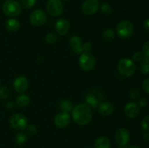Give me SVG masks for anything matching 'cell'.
Listing matches in <instances>:
<instances>
[{
	"mask_svg": "<svg viewBox=\"0 0 149 148\" xmlns=\"http://www.w3.org/2000/svg\"><path fill=\"white\" fill-rule=\"evenodd\" d=\"M13 87L17 93L23 94L26 92L29 88V81L26 77L18 76L15 79L13 82Z\"/></svg>",
	"mask_w": 149,
	"mask_h": 148,
	"instance_id": "12",
	"label": "cell"
},
{
	"mask_svg": "<svg viewBox=\"0 0 149 148\" xmlns=\"http://www.w3.org/2000/svg\"><path fill=\"white\" fill-rule=\"evenodd\" d=\"M70 47L77 54L83 53L84 50L82 48V43H81V38L77 36H73L70 38L68 41Z\"/></svg>",
	"mask_w": 149,
	"mask_h": 148,
	"instance_id": "16",
	"label": "cell"
},
{
	"mask_svg": "<svg viewBox=\"0 0 149 148\" xmlns=\"http://www.w3.org/2000/svg\"><path fill=\"white\" fill-rule=\"evenodd\" d=\"M129 148H139V147H138L137 146H134V145H133V146H131L130 147H129Z\"/></svg>",
	"mask_w": 149,
	"mask_h": 148,
	"instance_id": "39",
	"label": "cell"
},
{
	"mask_svg": "<svg viewBox=\"0 0 149 148\" xmlns=\"http://www.w3.org/2000/svg\"><path fill=\"white\" fill-rule=\"evenodd\" d=\"M36 2H37V0H21L20 5L26 10H29L34 7Z\"/></svg>",
	"mask_w": 149,
	"mask_h": 148,
	"instance_id": "25",
	"label": "cell"
},
{
	"mask_svg": "<svg viewBox=\"0 0 149 148\" xmlns=\"http://www.w3.org/2000/svg\"><path fill=\"white\" fill-rule=\"evenodd\" d=\"M72 118L77 124L85 126L93 120V111L90 106L86 103H81L73 108L71 111Z\"/></svg>",
	"mask_w": 149,
	"mask_h": 148,
	"instance_id": "1",
	"label": "cell"
},
{
	"mask_svg": "<svg viewBox=\"0 0 149 148\" xmlns=\"http://www.w3.org/2000/svg\"><path fill=\"white\" fill-rule=\"evenodd\" d=\"M140 71L143 75H147L149 73V59L144 58L140 65Z\"/></svg>",
	"mask_w": 149,
	"mask_h": 148,
	"instance_id": "23",
	"label": "cell"
},
{
	"mask_svg": "<svg viewBox=\"0 0 149 148\" xmlns=\"http://www.w3.org/2000/svg\"><path fill=\"white\" fill-rule=\"evenodd\" d=\"M100 10H101L102 12L105 13V14H110L112 12L113 8L109 3H103L100 6Z\"/></svg>",
	"mask_w": 149,
	"mask_h": 148,
	"instance_id": "27",
	"label": "cell"
},
{
	"mask_svg": "<svg viewBox=\"0 0 149 148\" xmlns=\"http://www.w3.org/2000/svg\"><path fill=\"white\" fill-rule=\"evenodd\" d=\"M70 30V23L65 18H60L55 23V30L61 36H65Z\"/></svg>",
	"mask_w": 149,
	"mask_h": 148,
	"instance_id": "14",
	"label": "cell"
},
{
	"mask_svg": "<svg viewBox=\"0 0 149 148\" xmlns=\"http://www.w3.org/2000/svg\"><path fill=\"white\" fill-rule=\"evenodd\" d=\"M54 121H55V126L60 129L67 127L71 122V117H70L69 113H65V112H60L56 115Z\"/></svg>",
	"mask_w": 149,
	"mask_h": 148,
	"instance_id": "10",
	"label": "cell"
},
{
	"mask_svg": "<svg viewBox=\"0 0 149 148\" xmlns=\"http://www.w3.org/2000/svg\"><path fill=\"white\" fill-rule=\"evenodd\" d=\"M47 15L44 10L37 9L31 13L29 20L30 23L34 26H40L45 24L47 21Z\"/></svg>",
	"mask_w": 149,
	"mask_h": 148,
	"instance_id": "8",
	"label": "cell"
},
{
	"mask_svg": "<svg viewBox=\"0 0 149 148\" xmlns=\"http://www.w3.org/2000/svg\"><path fill=\"white\" fill-rule=\"evenodd\" d=\"M59 108L61 109V112H65V113H71L73 110V104L71 102L68 100H63L60 102L59 103Z\"/></svg>",
	"mask_w": 149,
	"mask_h": 148,
	"instance_id": "21",
	"label": "cell"
},
{
	"mask_svg": "<svg viewBox=\"0 0 149 148\" xmlns=\"http://www.w3.org/2000/svg\"><path fill=\"white\" fill-rule=\"evenodd\" d=\"M10 96V91L5 86L0 87V98L2 100H6Z\"/></svg>",
	"mask_w": 149,
	"mask_h": 148,
	"instance_id": "28",
	"label": "cell"
},
{
	"mask_svg": "<svg viewBox=\"0 0 149 148\" xmlns=\"http://www.w3.org/2000/svg\"><path fill=\"white\" fill-rule=\"evenodd\" d=\"M28 140V134L25 132H19L15 138V143L19 145H23L26 143Z\"/></svg>",
	"mask_w": 149,
	"mask_h": 148,
	"instance_id": "22",
	"label": "cell"
},
{
	"mask_svg": "<svg viewBox=\"0 0 149 148\" xmlns=\"http://www.w3.org/2000/svg\"><path fill=\"white\" fill-rule=\"evenodd\" d=\"M141 128L143 131H149V115L146 116L141 122Z\"/></svg>",
	"mask_w": 149,
	"mask_h": 148,
	"instance_id": "29",
	"label": "cell"
},
{
	"mask_svg": "<svg viewBox=\"0 0 149 148\" xmlns=\"http://www.w3.org/2000/svg\"><path fill=\"white\" fill-rule=\"evenodd\" d=\"M143 89L146 93L149 94V78H147L143 83Z\"/></svg>",
	"mask_w": 149,
	"mask_h": 148,
	"instance_id": "34",
	"label": "cell"
},
{
	"mask_svg": "<svg viewBox=\"0 0 149 148\" xmlns=\"http://www.w3.org/2000/svg\"><path fill=\"white\" fill-rule=\"evenodd\" d=\"M57 40H58V37H57L56 34L54 33H48L45 36V41L48 44H54L55 42H56Z\"/></svg>",
	"mask_w": 149,
	"mask_h": 148,
	"instance_id": "26",
	"label": "cell"
},
{
	"mask_svg": "<svg viewBox=\"0 0 149 148\" xmlns=\"http://www.w3.org/2000/svg\"><path fill=\"white\" fill-rule=\"evenodd\" d=\"M116 32L119 37L122 39L130 38L134 32L133 24L128 20H122L116 26Z\"/></svg>",
	"mask_w": 149,
	"mask_h": 148,
	"instance_id": "4",
	"label": "cell"
},
{
	"mask_svg": "<svg viewBox=\"0 0 149 148\" xmlns=\"http://www.w3.org/2000/svg\"><path fill=\"white\" fill-rule=\"evenodd\" d=\"M103 99V95L101 93L98 91H90L86 97V104H88L90 107H93L95 108L99 105Z\"/></svg>",
	"mask_w": 149,
	"mask_h": 148,
	"instance_id": "11",
	"label": "cell"
},
{
	"mask_svg": "<svg viewBox=\"0 0 149 148\" xmlns=\"http://www.w3.org/2000/svg\"><path fill=\"white\" fill-rule=\"evenodd\" d=\"M10 124L14 129L22 131L28 126V119L21 113H15L10 118Z\"/></svg>",
	"mask_w": 149,
	"mask_h": 148,
	"instance_id": "6",
	"label": "cell"
},
{
	"mask_svg": "<svg viewBox=\"0 0 149 148\" xmlns=\"http://www.w3.org/2000/svg\"><path fill=\"white\" fill-rule=\"evenodd\" d=\"M130 95V97L132 99H133V100H137V99H138V97H140L139 91H138L137 89H132L131 90Z\"/></svg>",
	"mask_w": 149,
	"mask_h": 148,
	"instance_id": "32",
	"label": "cell"
},
{
	"mask_svg": "<svg viewBox=\"0 0 149 148\" xmlns=\"http://www.w3.org/2000/svg\"><path fill=\"white\" fill-rule=\"evenodd\" d=\"M28 129H29V131L32 133H35L37 131V129H36V126L34 125H30V126H28Z\"/></svg>",
	"mask_w": 149,
	"mask_h": 148,
	"instance_id": "36",
	"label": "cell"
},
{
	"mask_svg": "<svg viewBox=\"0 0 149 148\" xmlns=\"http://www.w3.org/2000/svg\"><path fill=\"white\" fill-rule=\"evenodd\" d=\"M0 85H1V81H0Z\"/></svg>",
	"mask_w": 149,
	"mask_h": 148,
	"instance_id": "40",
	"label": "cell"
},
{
	"mask_svg": "<svg viewBox=\"0 0 149 148\" xmlns=\"http://www.w3.org/2000/svg\"><path fill=\"white\" fill-rule=\"evenodd\" d=\"M5 1H6V0H5Z\"/></svg>",
	"mask_w": 149,
	"mask_h": 148,
	"instance_id": "43",
	"label": "cell"
},
{
	"mask_svg": "<svg viewBox=\"0 0 149 148\" xmlns=\"http://www.w3.org/2000/svg\"><path fill=\"white\" fill-rule=\"evenodd\" d=\"M114 110L115 108L113 104L109 102H100L98 105V111L102 115H111L114 112Z\"/></svg>",
	"mask_w": 149,
	"mask_h": 148,
	"instance_id": "17",
	"label": "cell"
},
{
	"mask_svg": "<svg viewBox=\"0 0 149 148\" xmlns=\"http://www.w3.org/2000/svg\"><path fill=\"white\" fill-rule=\"evenodd\" d=\"M64 1H67V0H64Z\"/></svg>",
	"mask_w": 149,
	"mask_h": 148,
	"instance_id": "41",
	"label": "cell"
},
{
	"mask_svg": "<svg viewBox=\"0 0 149 148\" xmlns=\"http://www.w3.org/2000/svg\"><path fill=\"white\" fill-rule=\"evenodd\" d=\"M87 148H90V147H87Z\"/></svg>",
	"mask_w": 149,
	"mask_h": 148,
	"instance_id": "42",
	"label": "cell"
},
{
	"mask_svg": "<svg viewBox=\"0 0 149 148\" xmlns=\"http://www.w3.org/2000/svg\"><path fill=\"white\" fill-rule=\"evenodd\" d=\"M2 10L9 17H16L21 13L22 7L16 0H6L2 5Z\"/></svg>",
	"mask_w": 149,
	"mask_h": 148,
	"instance_id": "3",
	"label": "cell"
},
{
	"mask_svg": "<svg viewBox=\"0 0 149 148\" xmlns=\"http://www.w3.org/2000/svg\"><path fill=\"white\" fill-rule=\"evenodd\" d=\"M119 148H128V147H127V145H120Z\"/></svg>",
	"mask_w": 149,
	"mask_h": 148,
	"instance_id": "38",
	"label": "cell"
},
{
	"mask_svg": "<svg viewBox=\"0 0 149 148\" xmlns=\"http://www.w3.org/2000/svg\"><path fill=\"white\" fill-rule=\"evenodd\" d=\"M130 140V133L125 128H120L115 133V141L120 145H125L128 143Z\"/></svg>",
	"mask_w": 149,
	"mask_h": 148,
	"instance_id": "13",
	"label": "cell"
},
{
	"mask_svg": "<svg viewBox=\"0 0 149 148\" xmlns=\"http://www.w3.org/2000/svg\"><path fill=\"white\" fill-rule=\"evenodd\" d=\"M136 67L132 60L128 58H122L118 63V71L125 77L132 76L135 72Z\"/></svg>",
	"mask_w": 149,
	"mask_h": 148,
	"instance_id": "2",
	"label": "cell"
},
{
	"mask_svg": "<svg viewBox=\"0 0 149 148\" xmlns=\"http://www.w3.org/2000/svg\"><path fill=\"white\" fill-rule=\"evenodd\" d=\"M82 48L84 52H89L93 48V46H92V44L90 42H85L84 44H82Z\"/></svg>",
	"mask_w": 149,
	"mask_h": 148,
	"instance_id": "33",
	"label": "cell"
},
{
	"mask_svg": "<svg viewBox=\"0 0 149 148\" xmlns=\"http://www.w3.org/2000/svg\"><path fill=\"white\" fill-rule=\"evenodd\" d=\"M103 38L106 41H111L115 38V31L111 28H108L103 33Z\"/></svg>",
	"mask_w": 149,
	"mask_h": 148,
	"instance_id": "24",
	"label": "cell"
},
{
	"mask_svg": "<svg viewBox=\"0 0 149 148\" xmlns=\"http://www.w3.org/2000/svg\"><path fill=\"white\" fill-rule=\"evenodd\" d=\"M148 103V101L146 98H141V100H139V102H138V105L141 106V107H144L146 106Z\"/></svg>",
	"mask_w": 149,
	"mask_h": 148,
	"instance_id": "35",
	"label": "cell"
},
{
	"mask_svg": "<svg viewBox=\"0 0 149 148\" xmlns=\"http://www.w3.org/2000/svg\"><path fill=\"white\" fill-rule=\"evenodd\" d=\"M15 102L16 104L18 106H20V107H26L30 103V98H29V97L28 95L21 94L17 96Z\"/></svg>",
	"mask_w": 149,
	"mask_h": 148,
	"instance_id": "20",
	"label": "cell"
},
{
	"mask_svg": "<svg viewBox=\"0 0 149 148\" xmlns=\"http://www.w3.org/2000/svg\"><path fill=\"white\" fill-rule=\"evenodd\" d=\"M143 26H144V28H145L147 30H148V31H149V18L146 19V20L145 21H144Z\"/></svg>",
	"mask_w": 149,
	"mask_h": 148,
	"instance_id": "37",
	"label": "cell"
},
{
	"mask_svg": "<svg viewBox=\"0 0 149 148\" xmlns=\"http://www.w3.org/2000/svg\"><path fill=\"white\" fill-rule=\"evenodd\" d=\"M100 7L98 0H85L81 5V10L84 14L92 15L96 13Z\"/></svg>",
	"mask_w": 149,
	"mask_h": 148,
	"instance_id": "9",
	"label": "cell"
},
{
	"mask_svg": "<svg viewBox=\"0 0 149 148\" xmlns=\"http://www.w3.org/2000/svg\"><path fill=\"white\" fill-rule=\"evenodd\" d=\"M79 65L80 68L85 71H90L94 69L96 65V59L90 52H83L79 58Z\"/></svg>",
	"mask_w": 149,
	"mask_h": 148,
	"instance_id": "5",
	"label": "cell"
},
{
	"mask_svg": "<svg viewBox=\"0 0 149 148\" xmlns=\"http://www.w3.org/2000/svg\"><path fill=\"white\" fill-rule=\"evenodd\" d=\"M46 9L47 12L52 17H58L63 12V5L61 0H48Z\"/></svg>",
	"mask_w": 149,
	"mask_h": 148,
	"instance_id": "7",
	"label": "cell"
},
{
	"mask_svg": "<svg viewBox=\"0 0 149 148\" xmlns=\"http://www.w3.org/2000/svg\"><path fill=\"white\" fill-rule=\"evenodd\" d=\"M143 58V55L142 52H135V53H134L133 55H132V59H133L135 62H140Z\"/></svg>",
	"mask_w": 149,
	"mask_h": 148,
	"instance_id": "31",
	"label": "cell"
},
{
	"mask_svg": "<svg viewBox=\"0 0 149 148\" xmlns=\"http://www.w3.org/2000/svg\"><path fill=\"white\" fill-rule=\"evenodd\" d=\"M124 111H125V114L126 115L127 117L130 118H134L139 114V106L137 103L130 102L125 104Z\"/></svg>",
	"mask_w": 149,
	"mask_h": 148,
	"instance_id": "15",
	"label": "cell"
},
{
	"mask_svg": "<svg viewBox=\"0 0 149 148\" xmlns=\"http://www.w3.org/2000/svg\"><path fill=\"white\" fill-rule=\"evenodd\" d=\"M111 144L109 139L105 136L97 138L94 144V148H110Z\"/></svg>",
	"mask_w": 149,
	"mask_h": 148,
	"instance_id": "19",
	"label": "cell"
},
{
	"mask_svg": "<svg viewBox=\"0 0 149 148\" xmlns=\"http://www.w3.org/2000/svg\"><path fill=\"white\" fill-rule=\"evenodd\" d=\"M143 55L146 58L149 59V40L145 42L143 47Z\"/></svg>",
	"mask_w": 149,
	"mask_h": 148,
	"instance_id": "30",
	"label": "cell"
},
{
	"mask_svg": "<svg viewBox=\"0 0 149 148\" xmlns=\"http://www.w3.org/2000/svg\"><path fill=\"white\" fill-rule=\"evenodd\" d=\"M20 24L18 20L15 18H10L6 21L5 27L10 32H15L20 28Z\"/></svg>",
	"mask_w": 149,
	"mask_h": 148,
	"instance_id": "18",
	"label": "cell"
}]
</instances>
